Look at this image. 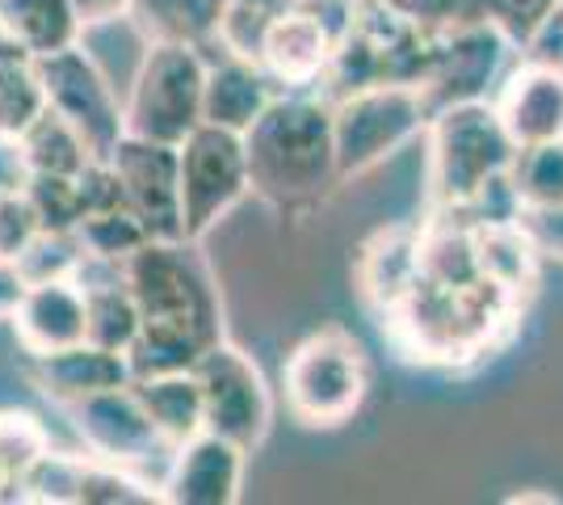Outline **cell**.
<instances>
[{"mask_svg": "<svg viewBox=\"0 0 563 505\" xmlns=\"http://www.w3.org/2000/svg\"><path fill=\"white\" fill-rule=\"evenodd\" d=\"M38 232H43V219H38L30 194H25V182L13 190H0V257L18 262Z\"/></svg>", "mask_w": 563, "mask_h": 505, "instance_id": "obj_32", "label": "cell"}, {"mask_svg": "<svg viewBox=\"0 0 563 505\" xmlns=\"http://www.w3.org/2000/svg\"><path fill=\"white\" fill-rule=\"evenodd\" d=\"M18 345L30 359L55 354L89 341V304L85 287L76 278H51V283H30L18 304V312L9 316Z\"/></svg>", "mask_w": 563, "mask_h": 505, "instance_id": "obj_16", "label": "cell"}, {"mask_svg": "<svg viewBox=\"0 0 563 505\" xmlns=\"http://www.w3.org/2000/svg\"><path fill=\"white\" fill-rule=\"evenodd\" d=\"M0 30L25 55L47 59L55 51L76 47L85 22L76 0H0Z\"/></svg>", "mask_w": 563, "mask_h": 505, "instance_id": "obj_21", "label": "cell"}, {"mask_svg": "<svg viewBox=\"0 0 563 505\" xmlns=\"http://www.w3.org/2000/svg\"><path fill=\"white\" fill-rule=\"evenodd\" d=\"M18 152H22L25 173H47V177H80L89 161H97L85 135L51 106L30 122V131L18 140Z\"/></svg>", "mask_w": 563, "mask_h": 505, "instance_id": "obj_24", "label": "cell"}, {"mask_svg": "<svg viewBox=\"0 0 563 505\" xmlns=\"http://www.w3.org/2000/svg\"><path fill=\"white\" fill-rule=\"evenodd\" d=\"M47 447H51L47 430L30 413H18V409L0 413V463H4V472L13 481V493H18V481L30 472V463L43 455Z\"/></svg>", "mask_w": 563, "mask_h": 505, "instance_id": "obj_31", "label": "cell"}, {"mask_svg": "<svg viewBox=\"0 0 563 505\" xmlns=\"http://www.w3.org/2000/svg\"><path fill=\"white\" fill-rule=\"evenodd\" d=\"M0 502H13V481L4 472V463H0Z\"/></svg>", "mask_w": 563, "mask_h": 505, "instance_id": "obj_39", "label": "cell"}, {"mask_svg": "<svg viewBox=\"0 0 563 505\" xmlns=\"http://www.w3.org/2000/svg\"><path fill=\"white\" fill-rule=\"evenodd\" d=\"M38 73H43L51 110L64 114L85 135L97 161H110L114 147L126 140V101L118 97L110 76L101 73V64L76 43V47L38 59Z\"/></svg>", "mask_w": 563, "mask_h": 505, "instance_id": "obj_9", "label": "cell"}, {"mask_svg": "<svg viewBox=\"0 0 563 505\" xmlns=\"http://www.w3.org/2000/svg\"><path fill=\"white\" fill-rule=\"evenodd\" d=\"M274 97H278V80L265 73L257 59L223 51L207 68V110H202V122H214V127H228V131L244 135L269 110Z\"/></svg>", "mask_w": 563, "mask_h": 505, "instance_id": "obj_19", "label": "cell"}, {"mask_svg": "<svg viewBox=\"0 0 563 505\" xmlns=\"http://www.w3.org/2000/svg\"><path fill=\"white\" fill-rule=\"evenodd\" d=\"M286 409L303 426H341L371 392V362L362 341L345 329H320L295 345L282 366Z\"/></svg>", "mask_w": 563, "mask_h": 505, "instance_id": "obj_5", "label": "cell"}, {"mask_svg": "<svg viewBox=\"0 0 563 505\" xmlns=\"http://www.w3.org/2000/svg\"><path fill=\"white\" fill-rule=\"evenodd\" d=\"M181 156V211H186V237L202 241L219 219L232 216L235 202L253 194V173H249V144L240 131L202 122L189 131L186 144L177 147Z\"/></svg>", "mask_w": 563, "mask_h": 505, "instance_id": "obj_7", "label": "cell"}, {"mask_svg": "<svg viewBox=\"0 0 563 505\" xmlns=\"http://www.w3.org/2000/svg\"><path fill=\"white\" fill-rule=\"evenodd\" d=\"M126 207L140 216L152 241H186V211H181V156L173 144L126 135L110 156Z\"/></svg>", "mask_w": 563, "mask_h": 505, "instance_id": "obj_11", "label": "cell"}, {"mask_svg": "<svg viewBox=\"0 0 563 505\" xmlns=\"http://www.w3.org/2000/svg\"><path fill=\"white\" fill-rule=\"evenodd\" d=\"M253 194L274 207H307L341 182L332 101L316 89L278 94L249 131Z\"/></svg>", "mask_w": 563, "mask_h": 505, "instance_id": "obj_1", "label": "cell"}, {"mask_svg": "<svg viewBox=\"0 0 563 505\" xmlns=\"http://www.w3.org/2000/svg\"><path fill=\"white\" fill-rule=\"evenodd\" d=\"M521 223L534 237L542 257H560L563 262V202L560 207H542V211H521Z\"/></svg>", "mask_w": 563, "mask_h": 505, "instance_id": "obj_35", "label": "cell"}, {"mask_svg": "<svg viewBox=\"0 0 563 505\" xmlns=\"http://www.w3.org/2000/svg\"><path fill=\"white\" fill-rule=\"evenodd\" d=\"M165 502V488L135 476L126 463L80 455L76 463V505H152Z\"/></svg>", "mask_w": 563, "mask_h": 505, "instance_id": "obj_26", "label": "cell"}, {"mask_svg": "<svg viewBox=\"0 0 563 505\" xmlns=\"http://www.w3.org/2000/svg\"><path fill=\"white\" fill-rule=\"evenodd\" d=\"M76 232H80V241H85L89 253L110 257V262H126L135 249H143V244L152 241L147 228H143L140 216H135L131 207H114V211L89 216Z\"/></svg>", "mask_w": 563, "mask_h": 505, "instance_id": "obj_29", "label": "cell"}, {"mask_svg": "<svg viewBox=\"0 0 563 505\" xmlns=\"http://www.w3.org/2000/svg\"><path fill=\"white\" fill-rule=\"evenodd\" d=\"M194 375L202 387L207 430L232 438L244 451H257L274 426V392L265 384L257 362L223 337L198 359Z\"/></svg>", "mask_w": 563, "mask_h": 505, "instance_id": "obj_10", "label": "cell"}, {"mask_svg": "<svg viewBox=\"0 0 563 505\" xmlns=\"http://www.w3.org/2000/svg\"><path fill=\"white\" fill-rule=\"evenodd\" d=\"M25 287H30V283H25V274L18 270V262H4V257H0V320H9V316L18 312Z\"/></svg>", "mask_w": 563, "mask_h": 505, "instance_id": "obj_36", "label": "cell"}, {"mask_svg": "<svg viewBox=\"0 0 563 505\" xmlns=\"http://www.w3.org/2000/svg\"><path fill=\"white\" fill-rule=\"evenodd\" d=\"M228 0H131V22L147 43H186V47H219V25Z\"/></svg>", "mask_w": 563, "mask_h": 505, "instance_id": "obj_22", "label": "cell"}, {"mask_svg": "<svg viewBox=\"0 0 563 505\" xmlns=\"http://www.w3.org/2000/svg\"><path fill=\"white\" fill-rule=\"evenodd\" d=\"M207 51L186 43H147L131 94H126V135L156 144H186L202 127L207 110Z\"/></svg>", "mask_w": 563, "mask_h": 505, "instance_id": "obj_4", "label": "cell"}, {"mask_svg": "<svg viewBox=\"0 0 563 505\" xmlns=\"http://www.w3.org/2000/svg\"><path fill=\"white\" fill-rule=\"evenodd\" d=\"M493 101L517 147L563 140V68H555V64L521 55Z\"/></svg>", "mask_w": 563, "mask_h": 505, "instance_id": "obj_15", "label": "cell"}, {"mask_svg": "<svg viewBox=\"0 0 563 505\" xmlns=\"http://www.w3.org/2000/svg\"><path fill=\"white\" fill-rule=\"evenodd\" d=\"M30 380H34V387L47 400L71 409V405H80L89 396H101L110 387H126L135 375H131V359L126 354L93 345V341H80V345H68V350L30 359Z\"/></svg>", "mask_w": 563, "mask_h": 505, "instance_id": "obj_17", "label": "cell"}, {"mask_svg": "<svg viewBox=\"0 0 563 505\" xmlns=\"http://www.w3.org/2000/svg\"><path fill=\"white\" fill-rule=\"evenodd\" d=\"M429 101L421 85H366L332 101L336 131V168L341 182L362 177L366 168L391 161L399 147L429 131Z\"/></svg>", "mask_w": 563, "mask_h": 505, "instance_id": "obj_6", "label": "cell"}, {"mask_svg": "<svg viewBox=\"0 0 563 505\" xmlns=\"http://www.w3.org/2000/svg\"><path fill=\"white\" fill-rule=\"evenodd\" d=\"M560 4L563 0H493V18L514 34L517 47H526V39H530Z\"/></svg>", "mask_w": 563, "mask_h": 505, "instance_id": "obj_34", "label": "cell"}, {"mask_svg": "<svg viewBox=\"0 0 563 505\" xmlns=\"http://www.w3.org/2000/svg\"><path fill=\"white\" fill-rule=\"evenodd\" d=\"M43 110H47V89L38 59L22 47H0V135L22 140Z\"/></svg>", "mask_w": 563, "mask_h": 505, "instance_id": "obj_25", "label": "cell"}, {"mask_svg": "<svg viewBox=\"0 0 563 505\" xmlns=\"http://www.w3.org/2000/svg\"><path fill=\"white\" fill-rule=\"evenodd\" d=\"M25 194L43 228L55 232H76L85 219V198H80V177H47V173H25Z\"/></svg>", "mask_w": 563, "mask_h": 505, "instance_id": "obj_30", "label": "cell"}, {"mask_svg": "<svg viewBox=\"0 0 563 505\" xmlns=\"http://www.w3.org/2000/svg\"><path fill=\"white\" fill-rule=\"evenodd\" d=\"M0 47H13V43H9V39H4V30H0Z\"/></svg>", "mask_w": 563, "mask_h": 505, "instance_id": "obj_40", "label": "cell"}, {"mask_svg": "<svg viewBox=\"0 0 563 505\" xmlns=\"http://www.w3.org/2000/svg\"><path fill=\"white\" fill-rule=\"evenodd\" d=\"M471 219V216H467ZM475 223V257L479 274L493 278L496 287L526 299L534 278H539V244L526 232L521 216L517 219H471Z\"/></svg>", "mask_w": 563, "mask_h": 505, "instance_id": "obj_20", "label": "cell"}, {"mask_svg": "<svg viewBox=\"0 0 563 505\" xmlns=\"http://www.w3.org/2000/svg\"><path fill=\"white\" fill-rule=\"evenodd\" d=\"M126 283L140 299L143 325L186 333L202 345L223 341V299L202 257V241H147L126 262Z\"/></svg>", "mask_w": 563, "mask_h": 505, "instance_id": "obj_3", "label": "cell"}, {"mask_svg": "<svg viewBox=\"0 0 563 505\" xmlns=\"http://www.w3.org/2000/svg\"><path fill=\"white\" fill-rule=\"evenodd\" d=\"M424 135H429V202L442 211L475 207L496 182L509 177L521 152L493 97L433 110Z\"/></svg>", "mask_w": 563, "mask_h": 505, "instance_id": "obj_2", "label": "cell"}, {"mask_svg": "<svg viewBox=\"0 0 563 505\" xmlns=\"http://www.w3.org/2000/svg\"><path fill=\"white\" fill-rule=\"evenodd\" d=\"M71 426L80 433L85 451L97 459H114V463H147L156 455H173L177 447L168 442L161 426L152 421V413L143 409L135 387H110L101 396H89L80 405H71Z\"/></svg>", "mask_w": 563, "mask_h": 505, "instance_id": "obj_12", "label": "cell"}, {"mask_svg": "<svg viewBox=\"0 0 563 505\" xmlns=\"http://www.w3.org/2000/svg\"><path fill=\"white\" fill-rule=\"evenodd\" d=\"M143 409L152 413V421L161 426L173 447L189 442L194 433L207 430V409H202V387L194 371H173V375H143L131 380Z\"/></svg>", "mask_w": 563, "mask_h": 505, "instance_id": "obj_23", "label": "cell"}, {"mask_svg": "<svg viewBox=\"0 0 563 505\" xmlns=\"http://www.w3.org/2000/svg\"><path fill=\"white\" fill-rule=\"evenodd\" d=\"M391 4L424 30H454L493 18V0H391Z\"/></svg>", "mask_w": 563, "mask_h": 505, "instance_id": "obj_33", "label": "cell"}, {"mask_svg": "<svg viewBox=\"0 0 563 505\" xmlns=\"http://www.w3.org/2000/svg\"><path fill=\"white\" fill-rule=\"evenodd\" d=\"M89 257V249L80 241V232H55L43 228L34 244L18 257V270L25 274V283H51V278H76L80 262Z\"/></svg>", "mask_w": 563, "mask_h": 505, "instance_id": "obj_28", "label": "cell"}, {"mask_svg": "<svg viewBox=\"0 0 563 505\" xmlns=\"http://www.w3.org/2000/svg\"><path fill=\"white\" fill-rule=\"evenodd\" d=\"M25 182V165L22 152H18V140H4L0 135V190H13Z\"/></svg>", "mask_w": 563, "mask_h": 505, "instance_id": "obj_38", "label": "cell"}, {"mask_svg": "<svg viewBox=\"0 0 563 505\" xmlns=\"http://www.w3.org/2000/svg\"><path fill=\"white\" fill-rule=\"evenodd\" d=\"M424 278V228H387L357 257V287L378 316L396 312Z\"/></svg>", "mask_w": 563, "mask_h": 505, "instance_id": "obj_18", "label": "cell"}, {"mask_svg": "<svg viewBox=\"0 0 563 505\" xmlns=\"http://www.w3.org/2000/svg\"><path fill=\"white\" fill-rule=\"evenodd\" d=\"M509 182L521 202V211H542V207H560L563 202V140L534 144L517 152Z\"/></svg>", "mask_w": 563, "mask_h": 505, "instance_id": "obj_27", "label": "cell"}, {"mask_svg": "<svg viewBox=\"0 0 563 505\" xmlns=\"http://www.w3.org/2000/svg\"><path fill=\"white\" fill-rule=\"evenodd\" d=\"M336 39H341V30L316 0H295L269 25L265 47H261V68L274 76L286 94H307V89L320 94Z\"/></svg>", "mask_w": 563, "mask_h": 505, "instance_id": "obj_13", "label": "cell"}, {"mask_svg": "<svg viewBox=\"0 0 563 505\" xmlns=\"http://www.w3.org/2000/svg\"><path fill=\"white\" fill-rule=\"evenodd\" d=\"M244 447L214 430L194 433L168 455L161 488L173 505H235L244 493Z\"/></svg>", "mask_w": 563, "mask_h": 505, "instance_id": "obj_14", "label": "cell"}, {"mask_svg": "<svg viewBox=\"0 0 563 505\" xmlns=\"http://www.w3.org/2000/svg\"><path fill=\"white\" fill-rule=\"evenodd\" d=\"M517 59H521V47L496 18L438 30L433 64H429V76L421 85L429 110H442L454 101L496 97V89L505 85V76Z\"/></svg>", "mask_w": 563, "mask_h": 505, "instance_id": "obj_8", "label": "cell"}, {"mask_svg": "<svg viewBox=\"0 0 563 505\" xmlns=\"http://www.w3.org/2000/svg\"><path fill=\"white\" fill-rule=\"evenodd\" d=\"M76 9H80V22L89 30V25H106L126 18L131 13V0H76Z\"/></svg>", "mask_w": 563, "mask_h": 505, "instance_id": "obj_37", "label": "cell"}]
</instances>
